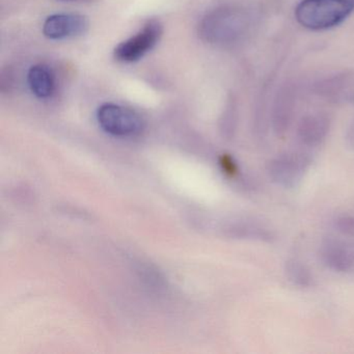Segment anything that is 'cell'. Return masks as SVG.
<instances>
[{"label": "cell", "instance_id": "obj_1", "mask_svg": "<svg viewBox=\"0 0 354 354\" xmlns=\"http://www.w3.org/2000/svg\"><path fill=\"white\" fill-rule=\"evenodd\" d=\"M248 28L250 17L243 9L221 6L203 17L198 26V34L210 44L227 45L239 41Z\"/></svg>", "mask_w": 354, "mask_h": 354}, {"label": "cell", "instance_id": "obj_2", "mask_svg": "<svg viewBox=\"0 0 354 354\" xmlns=\"http://www.w3.org/2000/svg\"><path fill=\"white\" fill-rule=\"evenodd\" d=\"M354 11V0H302L295 17L304 28L328 30L341 24Z\"/></svg>", "mask_w": 354, "mask_h": 354}, {"label": "cell", "instance_id": "obj_3", "mask_svg": "<svg viewBox=\"0 0 354 354\" xmlns=\"http://www.w3.org/2000/svg\"><path fill=\"white\" fill-rule=\"evenodd\" d=\"M97 120L106 133L119 138L136 136L145 127L144 119L140 113L113 103L101 105L97 111Z\"/></svg>", "mask_w": 354, "mask_h": 354}, {"label": "cell", "instance_id": "obj_4", "mask_svg": "<svg viewBox=\"0 0 354 354\" xmlns=\"http://www.w3.org/2000/svg\"><path fill=\"white\" fill-rule=\"evenodd\" d=\"M162 32V24L159 20H149L138 34L118 45L115 49V59L123 63L138 61L156 46Z\"/></svg>", "mask_w": 354, "mask_h": 354}, {"label": "cell", "instance_id": "obj_5", "mask_svg": "<svg viewBox=\"0 0 354 354\" xmlns=\"http://www.w3.org/2000/svg\"><path fill=\"white\" fill-rule=\"evenodd\" d=\"M88 20L78 14H55L43 24V34L51 40H64L86 34Z\"/></svg>", "mask_w": 354, "mask_h": 354}, {"label": "cell", "instance_id": "obj_6", "mask_svg": "<svg viewBox=\"0 0 354 354\" xmlns=\"http://www.w3.org/2000/svg\"><path fill=\"white\" fill-rule=\"evenodd\" d=\"M306 165V160L298 155H286L269 163V175L281 185H294L301 178Z\"/></svg>", "mask_w": 354, "mask_h": 354}, {"label": "cell", "instance_id": "obj_7", "mask_svg": "<svg viewBox=\"0 0 354 354\" xmlns=\"http://www.w3.org/2000/svg\"><path fill=\"white\" fill-rule=\"evenodd\" d=\"M28 82L32 94L38 98H49L55 93V76L48 66H32L28 71Z\"/></svg>", "mask_w": 354, "mask_h": 354}, {"label": "cell", "instance_id": "obj_8", "mask_svg": "<svg viewBox=\"0 0 354 354\" xmlns=\"http://www.w3.org/2000/svg\"><path fill=\"white\" fill-rule=\"evenodd\" d=\"M328 131V122L320 115L304 118L298 128V136L304 144L314 146L319 144Z\"/></svg>", "mask_w": 354, "mask_h": 354}, {"label": "cell", "instance_id": "obj_9", "mask_svg": "<svg viewBox=\"0 0 354 354\" xmlns=\"http://www.w3.org/2000/svg\"><path fill=\"white\" fill-rule=\"evenodd\" d=\"M352 252L339 245H330L324 252L325 262L335 270L347 271L354 264Z\"/></svg>", "mask_w": 354, "mask_h": 354}, {"label": "cell", "instance_id": "obj_10", "mask_svg": "<svg viewBox=\"0 0 354 354\" xmlns=\"http://www.w3.org/2000/svg\"><path fill=\"white\" fill-rule=\"evenodd\" d=\"M290 279L298 285L306 286L310 283V273L299 263L293 262L288 267Z\"/></svg>", "mask_w": 354, "mask_h": 354}, {"label": "cell", "instance_id": "obj_11", "mask_svg": "<svg viewBox=\"0 0 354 354\" xmlns=\"http://www.w3.org/2000/svg\"><path fill=\"white\" fill-rule=\"evenodd\" d=\"M67 1H74V0H67Z\"/></svg>", "mask_w": 354, "mask_h": 354}]
</instances>
